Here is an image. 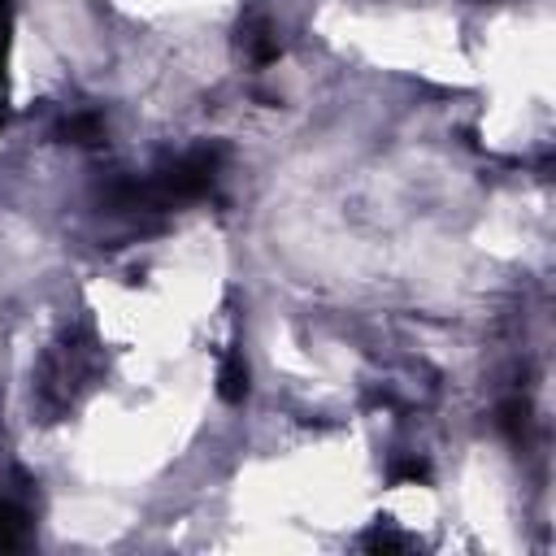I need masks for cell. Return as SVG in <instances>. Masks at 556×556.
I'll return each instance as SVG.
<instances>
[{"label":"cell","instance_id":"cell-1","mask_svg":"<svg viewBox=\"0 0 556 556\" xmlns=\"http://www.w3.org/2000/svg\"><path fill=\"white\" fill-rule=\"evenodd\" d=\"M26 543H30V517L13 500H0V552H17Z\"/></svg>","mask_w":556,"mask_h":556},{"label":"cell","instance_id":"cell-2","mask_svg":"<svg viewBox=\"0 0 556 556\" xmlns=\"http://www.w3.org/2000/svg\"><path fill=\"white\" fill-rule=\"evenodd\" d=\"M217 391H222V400H226V404H243V400H248V365H243V356H239V352H230V356L222 361Z\"/></svg>","mask_w":556,"mask_h":556},{"label":"cell","instance_id":"cell-3","mask_svg":"<svg viewBox=\"0 0 556 556\" xmlns=\"http://www.w3.org/2000/svg\"><path fill=\"white\" fill-rule=\"evenodd\" d=\"M65 135H70L74 143H96V139L104 135V126H100V117H91V113H83V117H74V122H65Z\"/></svg>","mask_w":556,"mask_h":556},{"label":"cell","instance_id":"cell-4","mask_svg":"<svg viewBox=\"0 0 556 556\" xmlns=\"http://www.w3.org/2000/svg\"><path fill=\"white\" fill-rule=\"evenodd\" d=\"M395 478L400 482H421L426 478V465L421 460H404V465H395Z\"/></svg>","mask_w":556,"mask_h":556},{"label":"cell","instance_id":"cell-5","mask_svg":"<svg viewBox=\"0 0 556 556\" xmlns=\"http://www.w3.org/2000/svg\"><path fill=\"white\" fill-rule=\"evenodd\" d=\"M365 547H374V552H395V547H404V539H395V534H382V530H378V534H369V539H365Z\"/></svg>","mask_w":556,"mask_h":556},{"label":"cell","instance_id":"cell-6","mask_svg":"<svg viewBox=\"0 0 556 556\" xmlns=\"http://www.w3.org/2000/svg\"><path fill=\"white\" fill-rule=\"evenodd\" d=\"M4 56H9V22H0V78H4Z\"/></svg>","mask_w":556,"mask_h":556},{"label":"cell","instance_id":"cell-7","mask_svg":"<svg viewBox=\"0 0 556 556\" xmlns=\"http://www.w3.org/2000/svg\"><path fill=\"white\" fill-rule=\"evenodd\" d=\"M0 22H9V0H0Z\"/></svg>","mask_w":556,"mask_h":556},{"label":"cell","instance_id":"cell-8","mask_svg":"<svg viewBox=\"0 0 556 556\" xmlns=\"http://www.w3.org/2000/svg\"><path fill=\"white\" fill-rule=\"evenodd\" d=\"M0 126H4V109H0Z\"/></svg>","mask_w":556,"mask_h":556}]
</instances>
